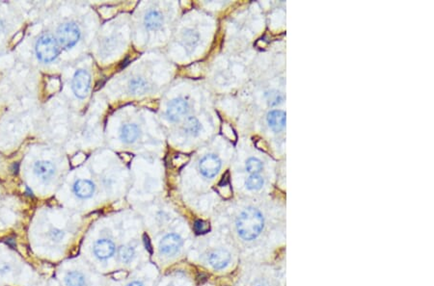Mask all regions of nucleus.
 <instances>
[{
    "label": "nucleus",
    "mask_w": 434,
    "mask_h": 286,
    "mask_svg": "<svg viewBox=\"0 0 434 286\" xmlns=\"http://www.w3.org/2000/svg\"><path fill=\"white\" fill-rule=\"evenodd\" d=\"M264 228V219L260 211L254 207L244 209L236 220V231L246 241L257 239Z\"/></svg>",
    "instance_id": "f257e3e1"
},
{
    "label": "nucleus",
    "mask_w": 434,
    "mask_h": 286,
    "mask_svg": "<svg viewBox=\"0 0 434 286\" xmlns=\"http://www.w3.org/2000/svg\"><path fill=\"white\" fill-rule=\"evenodd\" d=\"M35 51L37 58L44 63H51L59 55L57 40L50 34H44L36 42Z\"/></svg>",
    "instance_id": "f03ea898"
},
{
    "label": "nucleus",
    "mask_w": 434,
    "mask_h": 286,
    "mask_svg": "<svg viewBox=\"0 0 434 286\" xmlns=\"http://www.w3.org/2000/svg\"><path fill=\"white\" fill-rule=\"evenodd\" d=\"M80 30L74 23H67L59 26L57 30L58 44L66 49L75 47L80 39Z\"/></svg>",
    "instance_id": "7ed1b4c3"
},
{
    "label": "nucleus",
    "mask_w": 434,
    "mask_h": 286,
    "mask_svg": "<svg viewBox=\"0 0 434 286\" xmlns=\"http://www.w3.org/2000/svg\"><path fill=\"white\" fill-rule=\"evenodd\" d=\"M91 77L90 74L84 70L77 71L73 78L72 88L74 94L78 98H85L90 90Z\"/></svg>",
    "instance_id": "20e7f679"
},
{
    "label": "nucleus",
    "mask_w": 434,
    "mask_h": 286,
    "mask_svg": "<svg viewBox=\"0 0 434 286\" xmlns=\"http://www.w3.org/2000/svg\"><path fill=\"white\" fill-rule=\"evenodd\" d=\"M220 168H221V161L214 154L205 155L199 164L200 172L206 178L214 177L219 172Z\"/></svg>",
    "instance_id": "39448f33"
},
{
    "label": "nucleus",
    "mask_w": 434,
    "mask_h": 286,
    "mask_svg": "<svg viewBox=\"0 0 434 286\" xmlns=\"http://www.w3.org/2000/svg\"><path fill=\"white\" fill-rule=\"evenodd\" d=\"M181 245H182V239L180 238V236L175 233H170L165 235L161 239L159 243V249L162 254L167 256H172L179 250Z\"/></svg>",
    "instance_id": "423d86ee"
},
{
    "label": "nucleus",
    "mask_w": 434,
    "mask_h": 286,
    "mask_svg": "<svg viewBox=\"0 0 434 286\" xmlns=\"http://www.w3.org/2000/svg\"><path fill=\"white\" fill-rule=\"evenodd\" d=\"M188 109V103L184 99L175 98L169 103L166 115L170 120L179 121L184 115L187 114Z\"/></svg>",
    "instance_id": "0eeeda50"
},
{
    "label": "nucleus",
    "mask_w": 434,
    "mask_h": 286,
    "mask_svg": "<svg viewBox=\"0 0 434 286\" xmlns=\"http://www.w3.org/2000/svg\"><path fill=\"white\" fill-rule=\"evenodd\" d=\"M231 261V255L226 250H217L212 252L208 257V263L215 270L226 268Z\"/></svg>",
    "instance_id": "6e6552de"
},
{
    "label": "nucleus",
    "mask_w": 434,
    "mask_h": 286,
    "mask_svg": "<svg viewBox=\"0 0 434 286\" xmlns=\"http://www.w3.org/2000/svg\"><path fill=\"white\" fill-rule=\"evenodd\" d=\"M94 252L97 258L100 259H107L113 256L115 252V245L111 240L101 239L95 244Z\"/></svg>",
    "instance_id": "1a4fd4ad"
},
{
    "label": "nucleus",
    "mask_w": 434,
    "mask_h": 286,
    "mask_svg": "<svg viewBox=\"0 0 434 286\" xmlns=\"http://www.w3.org/2000/svg\"><path fill=\"white\" fill-rule=\"evenodd\" d=\"M34 172L40 179L47 182L55 174V167L50 161H38L34 165Z\"/></svg>",
    "instance_id": "9d476101"
},
{
    "label": "nucleus",
    "mask_w": 434,
    "mask_h": 286,
    "mask_svg": "<svg viewBox=\"0 0 434 286\" xmlns=\"http://www.w3.org/2000/svg\"><path fill=\"white\" fill-rule=\"evenodd\" d=\"M75 194L80 199L91 198L95 192V185L92 181L87 179H79L74 185Z\"/></svg>",
    "instance_id": "9b49d317"
},
{
    "label": "nucleus",
    "mask_w": 434,
    "mask_h": 286,
    "mask_svg": "<svg viewBox=\"0 0 434 286\" xmlns=\"http://www.w3.org/2000/svg\"><path fill=\"white\" fill-rule=\"evenodd\" d=\"M267 122L271 129L280 132L286 126V113L281 110H273L267 115Z\"/></svg>",
    "instance_id": "f8f14e48"
},
{
    "label": "nucleus",
    "mask_w": 434,
    "mask_h": 286,
    "mask_svg": "<svg viewBox=\"0 0 434 286\" xmlns=\"http://www.w3.org/2000/svg\"><path fill=\"white\" fill-rule=\"evenodd\" d=\"M163 18L161 14L155 10H152L148 12L145 16V26L150 30L158 29L162 25Z\"/></svg>",
    "instance_id": "ddd939ff"
},
{
    "label": "nucleus",
    "mask_w": 434,
    "mask_h": 286,
    "mask_svg": "<svg viewBox=\"0 0 434 286\" xmlns=\"http://www.w3.org/2000/svg\"><path fill=\"white\" fill-rule=\"evenodd\" d=\"M139 136V129L134 124H126L121 130V139L125 143H131L136 141Z\"/></svg>",
    "instance_id": "4468645a"
},
{
    "label": "nucleus",
    "mask_w": 434,
    "mask_h": 286,
    "mask_svg": "<svg viewBox=\"0 0 434 286\" xmlns=\"http://www.w3.org/2000/svg\"><path fill=\"white\" fill-rule=\"evenodd\" d=\"M184 132L191 136H196L201 130V124L195 117H188L182 125Z\"/></svg>",
    "instance_id": "2eb2a0df"
},
{
    "label": "nucleus",
    "mask_w": 434,
    "mask_h": 286,
    "mask_svg": "<svg viewBox=\"0 0 434 286\" xmlns=\"http://www.w3.org/2000/svg\"><path fill=\"white\" fill-rule=\"evenodd\" d=\"M65 283L67 286H85L86 281L84 276L78 272H70L66 276Z\"/></svg>",
    "instance_id": "dca6fc26"
},
{
    "label": "nucleus",
    "mask_w": 434,
    "mask_h": 286,
    "mask_svg": "<svg viewBox=\"0 0 434 286\" xmlns=\"http://www.w3.org/2000/svg\"><path fill=\"white\" fill-rule=\"evenodd\" d=\"M262 185H263V178L258 173L250 175L248 177V179L246 180L247 189L252 190V191L260 190V188L262 187Z\"/></svg>",
    "instance_id": "f3484780"
},
{
    "label": "nucleus",
    "mask_w": 434,
    "mask_h": 286,
    "mask_svg": "<svg viewBox=\"0 0 434 286\" xmlns=\"http://www.w3.org/2000/svg\"><path fill=\"white\" fill-rule=\"evenodd\" d=\"M129 89L133 94H144L148 90V84L142 78H134L129 83Z\"/></svg>",
    "instance_id": "a211bd4d"
},
{
    "label": "nucleus",
    "mask_w": 434,
    "mask_h": 286,
    "mask_svg": "<svg viewBox=\"0 0 434 286\" xmlns=\"http://www.w3.org/2000/svg\"><path fill=\"white\" fill-rule=\"evenodd\" d=\"M134 255H135V251L130 246H123L119 250V258L125 263L130 262L132 260V258H134Z\"/></svg>",
    "instance_id": "6ab92c4d"
},
{
    "label": "nucleus",
    "mask_w": 434,
    "mask_h": 286,
    "mask_svg": "<svg viewBox=\"0 0 434 286\" xmlns=\"http://www.w3.org/2000/svg\"><path fill=\"white\" fill-rule=\"evenodd\" d=\"M262 169V163L257 158H250L246 163V170L252 174L260 172Z\"/></svg>",
    "instance_id": "aec40b11"
},
{
    "label": "nucleus",
    "mask_w": 434,
    "mask_h": 286,
    "mask_svg": "<svg viewBox=\"0 0 434 286\" xmlns=\"http://www.w3.org/2000/svg\"><path fill=\"white\" fill-rule=\"evenodd\" d=\"M266 97H267V101L270 105H276L283 100L282 95L277 92H270V93L266 94Z\"/></svg>",
    "instance_id": "412c9836"
},
{
    "label": "nucleus",
    "mask_w": 434,
    "mask_h": 286,
    "mask_svg": "<svg viewBox=\"0 0 434 286\" xmlns=\"http://www.w3.org/2000/svg\"><path fill=\"white\" fill-rule=\"evenodd\" d=\"M194 229L197 233H205L209 230V225L204 221L198 220L195 222Z\"/></svg>",
    "instance_id": "4be33fe9"
},
{
    "label": "nucleus",
    "mask_w": 434,
    "mask_h": 286,
    "mask_svg": "<svg viewBox=\"0 0 434 286\" xmlns=\"http://www.w3.org/2000/svg\"><path fill=\"white\" fill-rule=\"evenodd\" d=\"M50 236H51V239L52 241L60 242L64 238L65 233L62 230H60V229H54L50 232Z\"/></svg>",
    "instance_id": "5701e85b"
},
{
    "label": "nucleus",
    "mask_w": 434,
    "mask_h": 286,
    "mask_svg": "<svg viewBox=\"0 0 434 286\" xmlns=\"http://www.w3.org/2000/svg\"><path fill=\"white\" fill-rule=\"evenodd\" d=\"M253 286H269V285L265 282V281H262V280H260V281H257V282H255V284L253 285Z\"/></svg>",
    "instance_id": "b1692460"
},
{
    "label": "nucleus",
    "mask_w": 434,
    "mask_h": 286,
    "mask_svg": "<svg viewBox=\"0 0 434 286\" xmlns=\"http://www.w3.org/2000/svg\"><path fill=\"white\" fill-rule=\"evenodd\" d=\"M143 286V285L138 283V282H133V283H131V284H129L128 286Z\"/></svg>",
    "instance_id": "393cba45"
},
{
    "label": "nucleus",
    "mask_w": 434,
    "mask_h": 286,
    "mask_svg": "<svg viewBox=\"0 0 434 286\" xmlns=\"http://www.w3.org/2000/svg\"><path fill=\"white\" fill-rule=\"evenodd\" d=\"M3 30H4V24H3L2 21H0V34L3 32Z\"/></svg>",
    "instance_id": "a878e982"
}]
</instances>
